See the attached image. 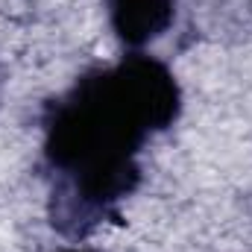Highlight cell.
Segmentation results:
<instances>
[{
    "label": "cell",
    "instance_id": "6da1fadb",
    "mask_svg": "<svg viewBox=\"0 0 252 252\" xmlns=\"http://www.w3.org/2000/svg\"><path fill=\"white\" fill-rule=\"evenodd\" d=\"M182 94L170 67L147 53L76 79L44 115V158L56 179L53 226L91 232L138 185L144 141L176 121Z\"/></svg>",
    "mask_w": 252,
    "mask_h": 252
},
{
    "label": "cell",
    "instance_id": "7a4b0ae2",
    "mask_svg": "<svg viewBox=\"0 0 252 252\" xmlns=\"http://www.w3.org/2000/svg\"><path fill=\"white\" fill-rule=\"evenodd\" d=\"M106 9L112 30L132 50L164 35L176 18V0H106Z\"/></svg>",
    "mask_w": 252,
    "mask_h": 252
},
{
    "label": "cell",
    "instance_id": "3957f363",
    "mask_svg": "<svg viewBox=\"0 0 252 252\" xmlns=\"http://www.w3.org/2000/svg\"><path fill=\"white\" fill-rule=\"evenodd\" d=\"M64 252H94V250H64Z\"/></svg>",
    "mask_w": 252,
    "mask_h": 252
}]
</instances>
